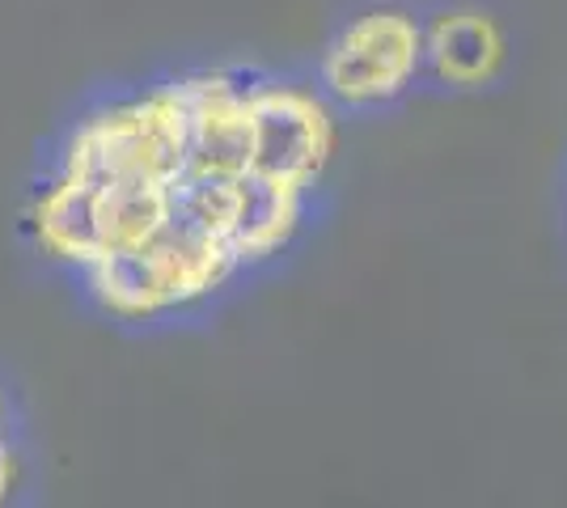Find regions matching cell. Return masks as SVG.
<instances>
[{"label": "cell", "mask_w": 567, "mask_h": 508, "mask_svg": "<svg viewBox=\"0 0 567 508\" xmlns=\"http://www.w3.org/2000/svg\"><path fill=\"white\" fill-rule=\"evenodd\" d=\"M255 81L237 69L162 76L102 97L55 145L25 234L106 318L190 314L292 242L309 191L259 166Z\"/></svg>", "instance_id": "cell-1"}, {"label": "cell", "mask_w": 567, "mask_h": 508, "mask_svg": "<svg viewBox=\"0 0 567 508\" xmlns=\"http://www.w3.org/2000/svg\"><path fill=\"white\" fill-rule=\"evenodd\" d=\"M22 484V454H18V428H13V412L9 398L0 394V505L13 500V491Z\"/></svg>", "instance_id": "cell-5"}, {"label": "cell", "mask_w": 567, "mask_h": 508, "mask_svg": "<svg viewBox=\"0 0 567 508\" xmlns=\"http://www.w3.org/2000/svg\"><path fill=\"white\" fill-rule=\"evenodd\" d=\"M255 132H259V166L288 187L309 191L331 157V111L318 94L288 85L276 76L255 81Z\"/></svg>", "instance_id": "cell-3"}, {"label": "cell", "mask_w": 567, "mask_h": 508, "mask_svg": "<svg viewBox=\"0 0 567 508\" xmlns=\"http://www.w3.org/2000/svg\"><path fill=\"white\" fill-rule=\"evenodd\" d=\"M424 64V30L399 9L360 13L331 39L322 55V90L339 106H385L415 81Z\"/></svg>", "instance_id": "cell-2"}, {"label": "cell", "mask_w": 567, "mask_h": 508, "mask_svg": "<svg viewBox=\"0 0 567 508\" xmlns=\"http://www.w3.org/2000/svg\"><path fill=\"white\" fill-rule=\"evenodd\" d=\"M504 34L478 9L441 13L424 30V64L450 85H483L499 73Z\"/></svg>", "instance_id": "cell-4"}]
</instances>
